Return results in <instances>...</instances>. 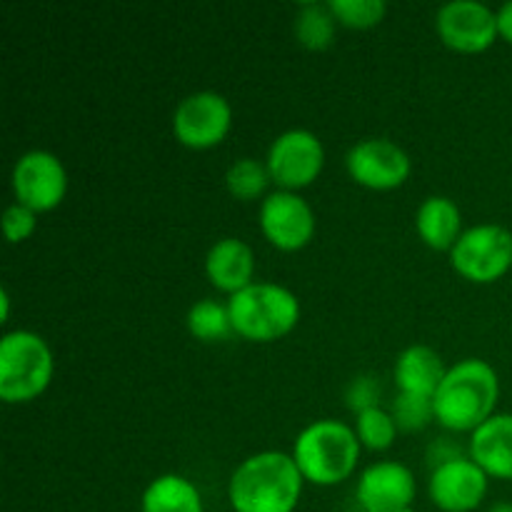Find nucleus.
I'll list each match as a JSON object with an SVG mask.
<instances>
[{
    "mask_svg": "<svg viewBox=\"0 0 512 512\" xmlns=\"http://www.w3.org/2000/svg\"><path fill=\"white\" fill-rule=\"evenodd\" d=\"M268 165H263L255 158H240L225 173V185H228L230 195L238 200H255L265 193L270 183Z\"/></svg>",
    "mask_w": 512,
    "mask_h": 512,
    "instance_id": "22",
    "label": "nucleus"
},
{
    "mask_svg": "<svg viewBox=\"0 0 512 512\" xmlns=\"http://www.w3.org/2000/svg\"><path fill=\"white\" fill-rule=\"evenodd\" d=\"M0 300H3V323L8 320V310H10V298H8V290H0Z\"/></svg>",
    "mask_w": 512,
    "mask_h": 512,
    "instance_id": "30",
    "label": "nucleus"
},
{
    "mask_svg": "<svg viewBox=\"0 0 512 512\" xmlns=\"http://www.w3.org/2000/svg\"><path fill=\"white\" fill-rule=\"evenodd\" d=\"M380 393H383V388H380L378 380H375L373 375H358V378L348 385V390H345V400H348V408L358 415L363 413V410L380 408Z\"/></svg>",
    "mask_w": 512,
    "mask_h": 512,
    "instance_id": "26",
    "label": "nucleus"
},
{
    "mask_svg": "<svg viewBox=\"0 0 512 512\" xmlns=\"http://www.w3.org/2000/svg\"><path fill=\"white\" fill-rule=\"evenodd\" d=\"M500 398L498 373L480 358H468L448 368L438 393L433 395L435 420L455 433H475L493 418Z\"/></svg>",
    "mask_w": 512,
    "mask_h": 512,
    "instance_id": "2",
    "label": "nucleus"
},
{
    "mask_svg": "<svg viewBox=\"0 0 512 512\" xmlns=\"http://www.w3.org/2000/svg\"><path fill=\"white\" fill-rule=\"evenodd\" d=\"M470 460L488 473V478L512 480V415H493L470 435Z\"/></svg>",
    "mask_w": 512,
    "mask_h": 512,
    "instance_id": "15",
    "label": "nucleus"
},
{
    "mask_svg": "<svg viewBox=\"0 0 512 512\" xmlns=\"http://www.w3.org/2000/svg\"><path fill=\"white\" fill-rule=\"evenodd\" d=\"M35 225H38V220H35V210L25 208V205L20 203H13L8 210H5L3 230H5V238H8L10 243H23L25 238H30V235L35 233Z\"/></svg>",
    "mask_w": 512,
    "mask_h": 512,
    "instance_id": "27",
    "label": "nucleus"
},
{
    "mask_svg": "<svg viewBox=\"0 0 512 512\" xmlns=\"http://www.w3.org/2000/svg\"><path fill=\"white\" fill-rule=\"evenodd\" d=\"M360 458V440L340 420H315L300 430L293 460L303 478L313 485H338L353 475Z\"/></svg>",
    "mask_w": 512,
    "mask_h": 512,
    "instance_id": "3",
    "label": "nucleus"
},
{
    "mask_svg": "<svg viewBox=\"0 0 512 512\" xmlns=\"http://www.w3.org/2000/svg\"><path fill=\"white\" fill-rule=\"evenodd\" d=\"M255 258L248 243L238 238H223L205 255V273L210 283L223 293H240L253 283Z\"/></svg>",
    "mask_w": 512,
    "mask_h": 512,
    "instance_id": "16",
    "label": "nucleus"
},
{
    "mask_svg": "<svg viewBox=\"0 0 512 512\" xmlns=\"http://www.w3.org/2000/svg\"><path fill=\"white\" fill-rule=\"evenodd\" d=\"M143 512H203L200 490L183 475H160L145 488L140 500Z\"/></svg>",
    "mask_w": 512,
    "mask_h": 512,
    "instance_id": "19",
    "label": "nucleus"
},
{
    "mask_svg": "<svg viewBox=\"0 0 512 512\" xmlns=\"http://www.w3.org/2000/svg\"><path fill=\"white\" fill-rule=\"evenodd\" d=\"M445 368L440 353H435L428 345H410L395 360V383H398L400 393L410 395H425L433 398L438 393L440 383L445 380Z\"/></svg>",
    "mask_w": 512,
    "mask_h": 512,
    "instance_id": "17",
    "label": "nucleus"
},
{
    "mask_svg": "<svg viewBox=\"0 0 512 512\" xmlns=\"http://www.w3.org/2000/svg\"><path fill=\"white\" fill-rule=\"evenodd\" d=\"M233 123L228 98L215 90H200L180 100L173 113V135L180 145L193 150L213 148L223 143Z\"/></svg>",
    "mask_w": 512,
    "mask_h": 512,
    "instance_id": "7",
    "label": "nucleus"
},
{
    "mask_svg": "<svg viewBox=\"0 0 512 512\" xmlns=\"http://www.w3.org/2000/svg\"><path fill=\"white\" fill-rule=\"evenodd\" d=\"M440 40L460 53L488 50L498 38V15L478 0H450L435 18Z\"/></svg>",
    "mask_w": 512,
    "mask_h": 512,
    "instance_id": "10",
    "label": "nucleus"
},
{
    "mask_svg": "<svg viewBox=\"0 0 512 512\" xmlns=\"http://www.w3.org/2000/svg\"><path fill=\"white\" fill-rule=\"evenodd\" d=\"M303 483L293 455L265 450L235 468L228 498L235 512H293L303 495Z\"/></svg>",
    "mask_w": 512,
    "mask_h": 512,
    "instance_id": "1",
    "label": "nucleus"
},
{
    "mask_svg": "<svg viewBox=\"0 0 512 512\" xmlns=\"http://www.w3.org/2000/svg\"><path fill=\"white\" fill-rule=\"evenodd\" d=\"M458 458H465V455L458 445L450 443V438L435 440L428 450V460H430V465H433V470L440 468V465L450 463V460H458Z\"/></svg>",
    "mask_w": 512,
    "mask_h": 512,
    "instance_id": "28",
    "label": "nucleus"
},
{
    "mask_svg": "<svg viewBox=\"0 0 512 512\" xmlns=\"http://www.w3.org/2000/svg\"><path fill=\"white\" fill-rule=\"evenodd\" d=\"M10 183L20 205L35 213H45L63 203L65 190H68V173L58 155L48 150H30L20 155L18 163L13 165Z\"/></svg>",
    "mask_w": 512,
    "mask_h": 512,
    "instance_id": "9",
    "label": "nucleus"
},
{
    "mask_svg": "<svg viewBox=\"0 0 512 512\" xmlns=\"http://www.w3.org/2000/svg\"><path fill=\"white\" fill-rule=\"evenodd\" d=\"M188 330L193 338L203 340V343L228 340L235 333L228 305H220L218 300L210 298L193 303V308L188 310Z\"/></svg>",
    "mask_w": 512,
    "mask_h": 512,
    "instance_id": "21",
    "label": "nucleus"
},
{
    "mask_svg": "<svg viewBox=\"0 0 512 512\" xmlns=\"http://www.w3.org/2000/svg\"><path fill=\"white\" fill-rule=\"evenodd\" d=\"M258 220L265 238L285 253L305 248L315 233L313 208L293 190L270 193L260 205Z\"/></svg>",
    "mask_w": 512,
    "mask_h": 512,
    "instance_id": "12",
    "label": "nucleus"
},
{
    "mask_svg": "<svg viewBox=\"0 0 512 512\" xmlns=\"http://www.w3.org/2000/svg\"><path fill=\"white\" fill-rule=\"evenodd\" d=\"M430 500L445 512H470L488 493V473L475 460L458 458L430 473Z\"/></svg>",
    "mask_w": 512,
    "mask_h": 512,
    "instance_id": "13",
    "label": "nucleus"
},
{
    "mask_svg": "<svg viewBox=\"0 0 512 512\" xmlns=\"http://www.w3.org/2000/svg\"><path fill=\"white\" fill-rule=\"evenodd\" d=\"M390 415H393L398 430H403V433H418V430L428 428L430 420H435L433 398L400 393L398 398H395L393 413Z\"/></svg>",
    "mask_w": 512,
    "mask_h": 512,
    "instance_id": "24",
    "label": "nucleus"
},
{
    "mask_svg": "<svg viewBox=\"0 0 512 512\" xmlns=\"http://www.w3.org/2000/svg\"><path fill=\"white\" fill-rule=\"evenodd\" d=\"M415 475L395 460H383L363 470L358 480V503L365 512H400L413 508Z\"/></svg>",
    "mask_w": 512,
    "mask_h": 512,
    "instance_id": "14",
    "label": "nucleus"
},
{
    "mask_svg": "<svg viewBox=\"0 0 512 512\" xmlns=\"http://www.w3.org/2000/svg\"><path fill=\"white\" fill-rule=\"evenodd\" d=\"M230 320L240 338L270 343L298 325L300 300L278 283H250L228 300Z\"/></svg>",
    "mask_w": 512,
    "mask_h": 512,
    "instance_id": "4",
    "label": "nucleus"
},
{
    "mask_svg": "<svg viewBox=\"0 0 512 512\" xmlns=\"http://www.w3.org/2000/svg\"><path fill=\"white\" fill-rule=\"evenodd\" d=\"M355 435L365 448L388 450L398 438V425L383 408H370L355 415Z\"/></svg>",
    "mask_w": 512,
    "mask_h": 512,
    "instance_id": "23",
    "label": "nucleus"
},
{
    "mask_svg": "<svg viewBox=\"0 0 512 512\" xmlns=\"http://www.w3.org/2000/svg\"><path fill=\"white\" fill-rule=\"evenodd\" d=\"M335 20L348 28H373L388 13L385 0H330Z\"/></svg>",
    "mask_w": 512,
    "mask_h": 512,
    "instance_id": "25",
    "label": "nucleus"
},
{
    "mask_svg": "<svg viewBox=\"0 0 512 512\" xmlns=\"http://www.w3.org/2000/svg\"><path fill=\"white\" fill-rule=\"evenodd\" d=\"M400 512H415L413 508H405V510H400Z\"/></svg>",
    "mask_w": 512,
    "mask_h": 512,
    "instance_id": "32",
    "label": "nucleus"
},
{
    "mask_svg": "<svg viewBox=\"0 0 512 512\" xmlns=\"http://www.w3.org/2000/svg\"><path fill=\"white\" fill-rule=\"evenodd\" d=\"M450 263L473 283H495L512 265V233L503 225H473L453 245Z\"/></svg>",
    "mask_w": 512,
    "mask_h": 512,
    "instance_id": "6",
    "label": "nucleus"
},
{
    "mask_svg": "<svg viewBox=\"0 0 512 512\" xmlns=\"http://www.w3.org/2000/svg\"><path fill=\"white\" fill-rule=\"evenodd\" d=\"M488 512H512V503H495Z\"/></svg>",
    "mask_w": 512,
    "mask_h": 512,
    "instance_id": "31",
    "label": "nucleus"
},
{
    "mask_svg": "<svg viewBox=\"0 0 512 512\" xmlns=\"http://www.w3.org/2000/svg\"><path fill=\"white\" fill-rule=\"evenodd\" d=\"M460 225H463L460 208L455 205V200L445 198V195H430V198H425L420 203L418 215H415L418 235L433 250H453V245L463 235Z\"/></svg>",
    "mask_w": 512,
    "mask_h": 512,
    "instance_id": "18",
    "label": "nucleus"
},
{
    "mask_svg": "<svg viewBox=\"0 0 512 512\" xmlns=\"http://www.w3.org/2000/svg\"><path fill=\"white\" fill-rule=\"evenodd\" d=\"M495 15H498V33L503 35L508 43H512V0L510 3L500 5V10Z\"/></svg>",
    "mask_w": 512,
    "mask_h": 512,
    "instance_id": "29",
    "label": "nucleus"
},
{
    "mask_svg": "<svg viewBox=\"0 0 512 512\" xmlns=\"http://www.w3.org/2000/svg\"><path fill=\"white\" fill-rule=\"evenodd\" d=\"M345 168L355 183L373 190H393L408 180L410 158L388 138H368L355 143L345 155Z\"/></svg>",
    "mask_w": 512,
    "mask_h": 512,
    "instance_id": "11",
    "label": "nucleus"
},
{
    "mask_svg": "<svg viewBox=\"0 0 512 512\" xmlns=\"http://www.w3.org/2000/svg\"><path fill=\"white\" fill-rule=\"evenodd\" d=\"M268 173L283 190H298L313 183L325 165V148L315 133L293 128L280 133L268 150Z\"/></svg>",
    "mask_w": 512,
    "mask_h": 512,
    "instance_id": "8",
    "label": "nucleus"
},
{
    "mask_svg": "<svg viewBox=\"0 0 512 512\" xmlns=\"http://www.w3.org/2000/svg\"><path fill=\"white\" fill-rule=\"evenodd\" d=\"M53 378V353L33 330H13L0 340V398L5 403L35 400Z\"/></svg>",
    "mask_w": 512,
    "mask_h": 512,
    "instance_id": "5",
    "label": "nucleus"
},
{
    "mask_svg": "<svg viewBox=\"0 0 512 512\" xmlns=\"http://www.w3.org/2000/svg\"><path fill=\"white\" fill-rule=\"evenodd\" d=\"M335 25H338V20H335L328 3H303L295 15V38L305 48L323 50L333 43Z\"/></svg>",
    "mask_w": 512,
    "mask_h": 512,
    "instance_id": "20",
    "label": "nucleus"
}]
</instances>
